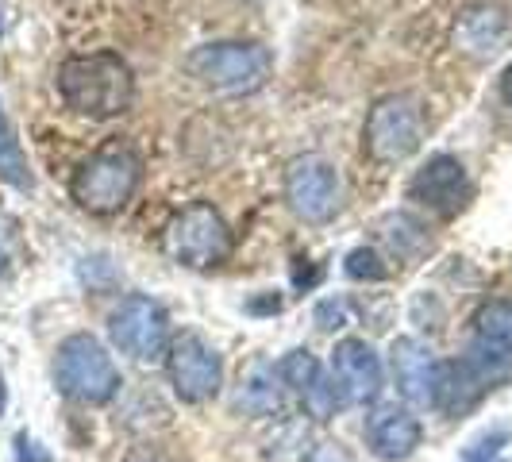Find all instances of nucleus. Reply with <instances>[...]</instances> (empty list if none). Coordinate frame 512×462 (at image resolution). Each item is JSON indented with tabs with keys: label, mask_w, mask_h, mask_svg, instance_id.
<instances>
[{
	"label": "nucleus",
	"mask_w": 512,
	"mask_h": 462,
	"mask_svg": "<svg viewBox=\"0 0 512 462\" xmlns=\"http://www.w3.org/2000/svg\"><path fill=\"white\" fill-rule=\"evenodd\" d=\"M128 462H166L154 447H139V451H131L128 455Z\"/></svg>",
	"instance_id": "b1692460"
},
{
	"label": "nucleus",
	"mask_w": 512,
	"mask_h": 462,
	"mask_svg": "<svg viewBox=\"0 0 512 462\" xmlns=\"http://www.w3.org/2000/svg\"><path fill=\"white\" fill-rule=\"evenodd\" d=\"M420 439H424L420 420L409 409H401V405H378L366 416V443L385 462L409 459L412 451L420 447Z\"/></svg>",
	"instance_id": "2eb2a0df"
},
{
	"label": "nucleus",
	"mask_w": 512,
	"mask_h": 462,
	"mask_svg": "<svg viewBox=\"0 0 512 462\" xmlns=\"http://www.w3.org/2000/svg\"><path fill=\"white\" fill-rule=\"evenodd\" d=\"M470 197H474V185L455 154H432L409 181V201L436 212L443 220L459 216L462 208L470 205Z\"/></svg>",
	"instance_id": "9d476101"
},
{
	"label": "nucleus",
	"mask_w": 512,
	"mask_h": 462,
	"mask_svg": "<svg viewBox=\"0 0 512 462\" xmlns=\"http://www.w3.org/2000/svg\"><path fill=\"white\" fill-rule=\"evenodd\" d=\"M332 378L347 405H370L382 397L385 370L366 339H339L332 351Z\"/></svg>",
	"instance_id": "9b49d317"
},
{
	"label": "nucleus",
	"mask_w": 512,
	"mask_h": 462,
	"mask_svg": "<svg viewBox=\"0 0 512 462\" xmlns=\"http://www.w3.org/2000/svg\"><path fill=\"white\" fill-rule=\"evenodd\" d=\"M305 462H355V455L343 443H320L305 455Z\"/></svg>",
	"instance_id": "4be33fe9"
},
{
	"label": "nucleus",
	"mask_w": 512,
	"mask_h": 462,
	"mask_svg": "<svg viewBox=\"0 0 512 462\" xmlns=\"http://www.w3.org/2000/svg\"><path fill=\"white\" fill-rule=\"evenodd\" d=\"M58 93L77 116L112 120V116H124L135 101V74L112 51L77 54L58 66Z\"/></svg>",
	"instance_id": "f257e3e1"
},
{
	"label": "nucleus",
	"mask_w": 512,
	"mask_h": 462,
	"mask_svg": "<svg viewBox=\"0 0 512 462\" xmlns=\"http://www.w3.org/2000/svg\"><path fill=\"white\" fill-rule=\"evenodd\" d=\"M389 370H393V382H397L405 401H412V405H432L439 359L432 355L428 343H420L412 335L393 339V347H389Z\"/></svg>",
	"instance_id": "ddd939ff"
},
{
	"label": "nucleus",
	"mask_w": 512,
	"mask_h": 462,
	"mask_svg": "<svg viewBox=\"0 0 512 462\" xmlns=\"http://www.w3.org/2000/svg\"><path fill=\"white\" fill-rule=\"evenodd\" d=\"M231 247H235V239H231L228 220L205 201L181 208L166 228V255L178 266H189V270L224 266L231 258Z\"/></svg>",
	"instance_id": "39448f33"
},
{
	"label": "nucleus",
	"mask_w": 512,
	"mask_h": 462,
	"mask_svg": "<svg viewBox=\"0 0 512 462\" xmlns=\"http://www.w3.org/2000/svg\"><path fill=\"white\" fill-rule=\"evenodd\" d=\"M501 97L512 104V62L505 66V74H501Z\"/></svg>",
	"instance_id": "393cba45"
},
{
	"label": "nucleus",
	"mask_w": 512,
	"mask_h": 462,
	"mask_svg": "<svg viewBox=\"0 0 512 462\" xmlns=\"http://www.w3.org/2000/svg\"><path fill=\"white\" fill-rule=\"evenodd\" d=\"M316 324H320L324 332L343 328V301H324V305L316 308Z\"/></svg>",
	"instance_id": "5701e85b"
},
{
	"label": "nucleus",
	"mask_w": 512,
	"mask_h": 462,
	"mask_svg": "<svg viewBox=\"0 0 512 462\" xmlns=\"http://www.w3.org/2000/svg\"><path fill=\"white\" fill-rule=\"evenodd\" d=\"M509 443V428H489L482 436L474 439L466 451H462V462H489L501 459V447Z\"/></svg>",
	"instance_id": "aec40b11"
},
{
	"label": "nucleus",
	"mask_w": 512,
	"mask_h": 462,
	"mask_svg": "<svg viewBox=\"0 0 512 462\" xmlns=\"http://www.w3.org/2000/svg\"><path fill=\"white\" fill-rule=\"evenodd\" d=\"M54 382L77 405H108L120 393V370L101 339L77 332L58 343L54 355Z\"/></svg>",
	"instance_id": "20e7f679"
},
{
	"label": "nucleus",
	"mask_w": 512,
	"mask_h": 462,
	"mask_svg": "<svg viewBox=\"0 0 512 462\" xmlns=\"http://www.w3.org/2000/svg\"><path fill=\"white\" fill-rule=\"evenodd\" d=\"M282 397H278V385H274V370L266 366H255L247 374V382L239 389V409L255 412V416H266V412H278Z\"/></svg>",
	"instance_id": "a211bd4d"
},
{
	"label": "nucleus",
	"mask_w": 512,
	"mask_h": 462,
	"mask_svg": "<svg viewBox=\"0 0 512 462\" xmlns=\"http://www.w3.org/2000/svg\"><path fill=\"white\" fill-rule=\"evenodd\" d=\"M4 405H8V389H4V378H0V412H4Z\"/></svg>",
	"instance_id": "a878e982"
},
{
	"label": "nucleus",
	"mask_w": 512,
	"mask_h": 462,
	"mask_svg": "<svg viewBox=\"0 0 512 462\" xmlns=\"http://www.w3.org/2000/svg\"><path fill=\"white\" fill-rule=\"evenodd\" d=\"M285 201L305 224H328L339 212V174L328 158L301 154L285 170Z\"/></svg>",
	"instance_id": "6e6552de"
},
{
	"label": "nucleus",
	"mask_w": 512,
	"mask_h": 462,
	"mask_svg": "<svg viewBox=\"0 0 512 462\" xmlns=\"http://www.w3.org/2000/svg\"><path fill=\"white\" fill-rule=\"evenodd\" d=\"M108 335L112 343L131 355V359L147 362L158 359L170 351V316L166 308L158 305L154 297H143V293H131L120 301V308L112 312L108 320Z\"/></svg>",
	"instance_id": "0eeeda50"
},
{
	"label": "nucleus",
	"mask_w": 512,
	"mask_h": 462,
	"mask_svg": "<svg viewBox=\"0 0 512 462\" xmlns=\"http://www.w3.org/2000/svg\"><path fill=\"white\" fill-rule=\"evenodd\" d=\"M474 343L512 355V301H486L474 312Z\"/></svg>",
	"instance_id": "dca6fc26"
},
{
	"label": "nucleus",
	"mask_w": 512,
	"mask_h": 462,
	"mask_svg": "<svg viewBox=\"0 0 512 462\" xmlns=\"http://www.w3.org/2000/svg\"><path fill=\"white\" fill-rule=\"evenodd\" d=\"M509 35H512L509 16L497 4H470V8H462L459 20H455L451 43H455V51L486 62V58H493V54L509 43Z\"/></svg>",
	"instance_id": "4468645a"
},
{
	"label": "nucleus",
	"mask_w": 512,
	"mask_h": 462,
	"mask_svg": "<svg viewBox=\"0 0 512 462\" xmlns=\"http://www.w3.org/2000/svg\"><path fill=\"white\" fill-rule=\"evenodd\" d=\"M420 143H424V108L412 93H389L370 108L362 147L374 162L397 166L420 151Z\"/></svg>",
	"instance_id": "423d86ee"
},
{
	"label": "nucleus",
	"mask_w": 512,
	"mask_h": 462,
	"mask_svg": "<svg viewBox=\"0 0 512 462\" xmlns=\"http://www.w3.org/2000/svg\"><path fill=\"white\" fill-rule=\"evenodd\" d=\"M489 462H501V459H489Z\"/></svg>",
	"instance_id": "bb28decb"
},
{
	"label": "nucleus",
	"mask_w": 512,
	"mask_h": 462,
	"mask_svg": "<svg viewBox=\"0 0 512 462\" xmlns=\"http://www.w3.org/2000/svg\"><path fill=\"white\" fill-rule=\"evenodd\" d=\"M278 378H282V385H289V389L301 397L305 412L316 416V420H332L335 412L347 405L343 393H339V385H335V378L324 374L320 359H316L312 351H305V347L289 351V355L278 362Z\"/></svg>",
	"instance_id": "f8f14e48"
},
{
	"label": "nucleus",
	"mask_w": 512,
	"mask_h": 462,
	"mask_svg": "<svg viewBox=\"0 0 512 462\" xmlns=\"http://www.w3.org/2000/svg\"><path fill=\"white\" fill-rule=\"evenodd\" d=\"M139 185H143V158L128 143H112V147L93 151L77 166L70 197L89 216H116L120 208H128Z\"/></svg>",
	"instance_id": "f03ea898"
},
{
	"label": "nucleus",
	"mask_w": 512,
	"mask_h": 462,
	"mask_svg": "<svg viewBox=\"0 0 512 462\" xmlns=\"http://www.w3.org/2000/svg\"><path fill=\"white\" fill-rule=\"evenodd\" d=\"M343 270H347V278H355V282H385L389 278V266L382 262L378 251H370V247H355L347 262H343Z\"/></svg>",
	"instance_id": "6ab92c4d"
},
{
	"label": "nucleus",
	"mask_w": 512,
	"mask_h": 462,
	"mask_svg": "<svg viewBox=\"0 0 512 462\" xmlns=\"http://www.w3.org/2000/svg\"><path fill=\"white\" fill-rule=\"evenodd\" d=\"M0 178L8 181V185H16V189H31L35 185L24 151H20V139H16L12 124H8L4 108H0Z\"/></svg>",
	"instance_id": "f3484780"
},
{
	"label": "nucleus",
	"mask_w": 512,
	"mask_h": 462,
	"mask_svg": "<svg viewBox=\"0 0 512 462\" xmlns=\"http://www.w3.org/2000/svg\"><path fill=\"white\" fill-rule=\"evenodd\" d=\"M166 370H170V382L178 389V397L189 401V405H201L208 397H216L220 385H224V362H220V355L193 332L170 339Z\"/></svg>",
	"instance_id": "1a4fd4ad"
},
{
	"label": "nucleus",
	"mask_w": 512,
	"mask_h": 462,
	"mask_svg": "<svg viewBox=\"0 0 512 462\" xmlns=\"http://www.w3.org/2000/svg\"><path fill=\"white\" fill-rule=\"evenodd\" d=\"M185 70L212 93L243 97V93H258L270 81L274 54L251 39H224V43H205L185 54Z\"/></svg>",
	"instance_id": "7ed1b4c3"
},
{
	"label": "nucleus",
	"mask_w": 512,
	"mask_h": 462,
	"mask_svg": "<svg viewBox=\"0 0 512 462\" xmlns=\"http://www.w3.org/2000/svg\"><path fill=\"white\" fill-rule=\"evenodd\" d=\"M16 462H54V459L39 439H31L27 432H20V436H16Z\"/></svg>",
	"instance_id": "412c9836"
}]
</instances>
